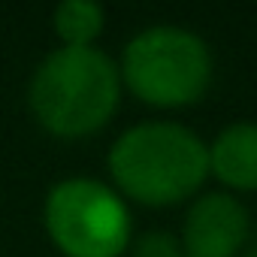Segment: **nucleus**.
Here are the masks:
<instances>
[{
	"label": "nucleus",
	"mask_w": 257,
	"mask_h": 257,
	"mask_svg": "<svg viewBox=\"0 0 257 257\" xmlns=\"http://www.w3.org/2000/svg\"><path fill=\"white\" fill-rule=\"evenodd\" d=\"M55 31L64 46H91L103 31V7L94 0H64L55 10Z\"/></svg>",
	"instance_id": "7"
},
{
	"label": "nucleus",
	"mask_w": 257,
	"mask_h": 257,
	"mask_svg": "<svg viewBox=\"0 0 257 257\" xmlns=\"http://www.w3.org/2000/svg\"><path fill=\"white\" fill-rule=\"evenodd\" d=\"M46 230L67 257H118L131 242V215L112 188L67 179L46 197Z\"/></svg>",
	"instance_id": "4"
},
{
	"label": "nucleus",
	"mask_w": 257,
	"mask_h": 257,
	"mask_svg": "<svg viewBox=\"0 0 257 257\" xmlns=\"http://www.w3.org/2000/svg\"><path fill=\"white\" fill-rule=\"evenodd\" d=\"M121 94V73L94 46H64L43 58L31 79V109L55 137H88L103 127Z\"/></svg>",
	"instance_id": "1"
},
{
	"label": "nucleus",
	"mask_w": 257,
	"mask_h": 257,
	"mask_svg": "<svg viewBox=\"0 0 257 257\" xmlns=\"http://www.w3.org/2000/svg\"><path fill=\"white\" fill-rule=\"evenodd\" d=\"M109 170L124 194L149 206L179 203L209 173V149L182 124L149 121L121 134L109 152Z\"/></svg>",
	"instance_id": "2"
},
{
	"label": "nucleus",
	"mask_w": 257,
	"mask_h": 257,
	"mask_svg": "<svg viewBox=\"0 0 257 257\" xmlns=\"http://www.w3.org/2000/svg\"><path fill=\"white\" fill-rule=\"evenodd\" d=\"M248 239V212L230 194L200 197L185 218V257H236Z\"/></svg>",
	"instance_id": "5"
},
{
	"label": "nucleus",
	"mask_w": 257,
	"mask_h": 257,
	"mask_svg": "<svg viewBox=\"0 0 257 257\" xmlns=\"http://www.w3.org/2000/svg\"><path fill=\"white\" fill-rule=\"evenodd\" d=\"M121 73L140 100L152 106H185L206 94L212 55L197 34L176 25H155L127 43Z\"/></svg>",
	"instance_id": "3"
},
{
	"label": "nucleus",
	"mask_w": 257,
	"mask_h": 257,
	"mask_svg": "<svg viewBox=\"0 0 257 257\" xmlns=\"http://www.w3.org/2000/svg\"><path fill=\"white\" fill-rule=\"evenodd\" d=\"M209 170L230 188L257 191V124L236 121L209 149Z\"/></svg>",
	"instance_id": "6"
},
{
	"label": "nucleus",
	"mask_w": 257,
	"mask_h": 257,
	"mask_svg": "<svg viewBox=\"0 0 257 257\" xmlns=\"http://www.w3.org/2000/svg\"><path fill=\"white\" fill-rule=\"evenodd\" d=\"M137 257H185V254L179 251V245H176L173 236H167V233H149L140 242Z\"/></svg>",
	"instance_id": "8"
}]
</instances>
